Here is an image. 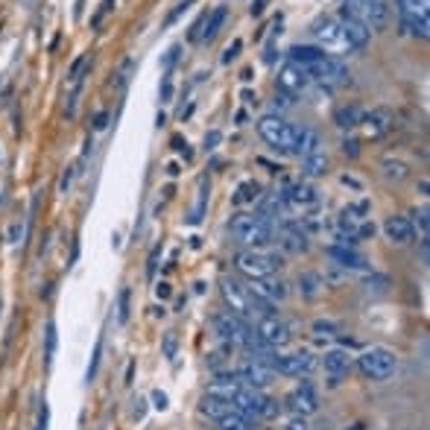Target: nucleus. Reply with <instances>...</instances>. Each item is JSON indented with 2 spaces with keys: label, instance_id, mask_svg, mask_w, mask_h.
<instances>
[{
  "label": "nucleus",
  "instance_id": "nucleus-1",
  "mask_svg": "<svg viewBox=\"0 0 430 430\" xmlns=\"http://www.w3.org/2000/svg\"><path fill=\"white\" fill-rule=\"evenodd\" d=\"M287 61L299 65L316 85H343V82L351 80L346 61H340L336 56L319 50V47H311V44H296V47H290Z\"/></svg>",
  "mask_w": 430,
  "mask_h": 430
},
{
  "label": "nucleus",
  "instance_id": "nucleus-2",
  "mask_svg": "<svg viewBox=\"0 0 430 430\" xmlns=\"http://www.w3.org/2000/svg\"><path fill=\"white\" fill-rule=\"evenodd\" d=\"M220 293L228 304V311L243 316V319H260V316H269L272 313V304L258 299L255 293L246 284L235 281V279H223L220 281Z\"/></svg>",
  "mask_w": 430,
  "mask_h": 430
},
{
  "label": "nucleus",
  "instance_id": "nucleus-3",
  "mask_svg": "<svg viewBox=\"0 0 430 430\" xmlns=\"http://www.w3.org/2000/svg\"><path fill=\"white\" fill-rule=\"evenodd\" d=\"M258 135L264 141L281 152V156H296V144H299V126H293L290 120H284L281 114H264L258 120Z\"/></svg>",
  "mask_w": 430,
  "mask_h": 430
},
{
  "label": "nucleus",
  "instance_id": "nucleus-4",
  "mask_svg": "<svg viewBox=\"0 0 430 430\" xmlns=\"http://www.w3.org/2000/svg\"><path fill=\"white\" fill-rule=\"evenodd\" d=\"M228 228H232V237L243 246H249V249L269 246L275 237V225L264 217H258V214H237V217L228 223Z\"/></svg>",
  "mask_w": 430,
  "mask_h": 430
},
{
  "label": "nucleus",
  "instance_id": "nucleus-5",
  "mask_svg": "<svg viewBox=\"0 0 430 430\" xmlns=\"http://www.w3.org/2000/svg\"><path fill=\"white\" fill-rule=\"evenodd\" d=\"M284 267V255L272 252V249H243L235 255V269L246 279H267V275H275Z\"/></svg>",
  "mask_w": 430,
  "mask_h": 430
},
{
  "label": "nucleus",
  "instance_id": "nucleus-6",
  "mask_svg": "<svg viewBox=\"0 0 430 430\" xmlns=\"http://www.w3.org/2000/svg\"><path fill=\"white\" fill-rule=\"evenodd\" d=\"M357 369H360V375L366 380L383 383V380H390L398 372V355L390 351V348H383V346H372L357 357Z\"/></svg>",
  "mask_w": 430,
  "mask_h": 430
},
{
  "label": "nucleus",
  "instance_id": "nucleus-7",
  "mask_svg": "<svg viewBox=\"0 0 430 430\" xmlns=\"http://www.w3.org/2000/svg\"><path fill=\"white\" fill-rule=\"evenodd\" d=\"M313 38H316V47L325 50V53H351V44L340 27V18L336 15H325L313 24Z\"/></svg>",
  "mask_w": 430,
  "mask_h": 430
},
{
  "label": "nucleus",
  "instance_id": "nucleus-8",
  "mask_svg": "<svg viewBox=\"0 0 430 430\" xmlns=\"http://www.w3.org/2000/svg\"><path fill=\"white\" fill-rule=\"evenodd\" d=\"M343 15H351L369 29H380L390 21L387 0H343Z\"/></svg>",
  "mask_w": 430,
  "mask_h": 430
},
{
  "label": "nucleus",
  "instance_id": "nucleus-9",
  "mask_svg": "<svg viewBox=\"0 0 430 430\" xmlns=\"http://www.w3.org/2000/svg\"><path fill=\"white\" fill-rule=\"evenodd\" d=\"M398 15H401V24L407 33L419 36V38H427L430 33V0H398Z\"/></svg>",
  "mask_w": 430,
  "mask_h": 430
},
{
  "label": "nucleus",
  "instance_id": "nucleus-10",
  "mask_svg": "<svg viewBox=\"0 0 430 430\" xmlns=\"http://www.w3.org/2000/svg\"><path fill=\"white\" fill-rule=\"evenodd\" d=\"M214 331H217V336H220L223 343H228V346H243L252 328H249V322H246L243 316L225 311V313L214 316Z\"/></svg>",
  "mask_w": 430,
  "mask_h": 430
},
{
  "label": "nucleus",
  "instance_id": "nucleus-11",
  "mask_svg": "<svg viewBox=\"0 0 430 430\" xmlns=\"http://www.w3.org/2000/svg\"><path fill=\"white\" fill-rule=\"evenodd\" d=\"M252 331H255L258 340L264 343V346H269V348H281V346L290 343V328H287L275 313L255 319V328H252Z\"/></svg>",
  "mask_w": 430,
  "mask_h": 430
},
{
  "label": "nucleus",
  "instance_id": "nucleus-12",
  "mask_svg": "<svg viewBox=\"0 0 430 430\" xmlns=\"http://www.w3.org/2000/svg\"><path fill=\"white\" fill-rule=\"evenodd\" d=\"M281 199H284L287 211H302L304 214V211H311V208L319 205V191L313 188L311 181H293V184H287L284 188Z\"/></svg>",
  "mask_w": 430,
  "mask_h": 430
},
{
  "label": "nucleus",
  "instance_id": "nucleus-13",
  "mask_svg": "<svg viewBox=\"0 0 430 430\" xmlns=\"http://www.w3.org/2000/svg\"><path fill=\"white\" fill-rule=\"evenodd\" d=\"M313 369H316V357L307 348H299L293 355H279V360H275V372L290 375V378H302V375L307 378Z\"/></svg>",
  "mask_w": 430,
  "mask_h": 430
},
{
  "label": "nucleus",
  "instance_id": "nucleus-14",
  "mask_svg": "<svg viewBox=\"0 0 430 430\" xmlns=\"http://www.w3.org/2000/svg\"><path fill=\"white\" fill-rule=\"evenodd\" d=\"M316 82L307 76L299 65H293V61H284V68L279 71V88L284 91V94L290 97H299V94H307Z\"/></svg>",
  "mask_w": 430,
  "mask_h": 430
},
{
  "label": "nucleus",
  "instance_id": "nucleus-15",
  "mask_svg": "<svg viewBox=\"0 0 430 430\" xmlns=\"http://www.w3.org/2000/svg\"><path fill=\"white\" fill-rule=\"evenodd\" d=\"M290 410L296 413V416H311V413L319 410V392L311 380H302L299 387L287 395V401H284Z\"/></svg>",
  "mask_w": 430,
  "mask_h": 430
},
{
  "label": "nucleus",
  "instance_id": "nucleus-16",
  "mask_svg": "<svg viewBox=\"0 0 430 430\" xmlns=\"http://www.w3.org/2000/svg\"><path fill=\"white\" fill-rule=\"evenodd\" d=\"M325 255L334 260V267L340 269H357V272H369V258L363 252H357L355 246H343V243H334L325 249Z\"/></svg>",
  "mask_w": 430,
  "mask_h": 430
},
{
  "label": "nucleus",
  "instance_id": "nucleus-17",
  "mask_svg": "<svg viewBox=\"0 0 430 430\" xmlns=\"http://www.w3.org/2000/svg\"><path fill=\"white\" fill-rule=\"evenodd\" d=\"M246 287H249L258 299H264V302H269V304H275V302H284V299H287V293H290L287 281H281V279H279V272H275V275H267V279H252Z\"/></svg>",
  "mask_w": 430,
  "mask_h": 430
},
{
  "label": "nucleus",
  "instance_id": "nucleus-18",
  "mask_svg": "<svg viewBox=\"0 0 430 430\" xmlns=\"http://www.w3.org/2000/svg\"><path fill=\"white\" fill-rule=\"evenodd\" d=\"M322 369H325V375L331 378V387H336V383H343V378H348V372H351V355L346 348H331V351H325V357H322Z\"/></svg>",
  "mask_w": 430,
  "mask_h": 430
},
{
  "label": "nucleus",
  "instance_id": "nucleus-19",
  "mask_svg": "<svg viewBox=\"0 0 430 430\" xmlns=\"http://www.w3.org/2000/svg\"><path fill=\"white\" fill-rule=\"evenodd\" d=\"M237 380L243 383V387L260 390V387H269V383L275 380V372H272L269 366H264V363L249 360V363H243V366L237 369Z\"/></svg>",
  "mask_w": 430,
  "mask_h": 430
},
{
  "label": "nucleus",
  "instance_id": "nucleus-20",
  "mask_svg": "<svg viewBox=\"0 0 430 430\" xmlns=\"http://www.w3.org/2000/svg\"><path fill=\"white\" fill-rule=\"evenodd\" d=\"M363 138H369V141H378V138H383L390 129H392V114L387 109H375V112H366L363 120H360V126Z\"/></svg>",
  "mask_w": 430,
  "mask_h": 430
},
{
  "label": "nucleus",
  "instance_id": "nucleus-21",
  "mask_svg": "<svg viewBox=\"0 0 430 430\" xmlns=\"http://www.w3.org/2000/svg\"><path fill=\"white\" fill-rule=\"evenodd\" d=\"M383 235H387V240L390 243H395V246H407V243H413L416 240V225H413L407 217H387V223H383Z\"/></svg>",
  "mask_w": 430,
  "mask_h": 430
},
{
  "label": "nucleus",
  "instance_id": "nucleus-22",
  "mask_svg": "<svg viewBox=\"0 0 430 430\" xmlns=\"http://www.w3.org/2000/svg\"><path fill=\"white\" fill-rule=\"evenodd\" d=\"M340 18V27H343V33H346V38H348V44H351V50H360V47H366L369 44V36H372V29H369L366 24H360L357 18H351V15H336Z\"/></svg>",
  "mask_w": 430,
  "mask_h": 430
},
{
  "label": "nucleus",
  "instance_id": "nucleus-23",
  "mask_svg": "<svg viewBox=\"0 0 430 430\" xmlns=\"http://www.w3.org/2000/svg\"><path fill=\"white\" fill-rule=\"evenodd\" d=\"M264 398L260 395V390H252V387H240L237 395L232 398V407L246 413V416H260V407H264Z\"/></svg>",
  "mask_w": 430,
  "mask_h": 430
},
{
  "label": "nucleus",
  "instance_id": "nucleus-24",
  "mask_svg": "<svg viewBox=\"0 0 430 430\" xmlns=\"http://www.w3.org/2000/svg\"><path fill=\"white\" fill-rule=\"evenodd\" d=\"M331 232H334V240H336V243H343V246H355V243L360 240V237H357V232H360V223L348 220L346 214H340V217H334Z\"/></svg>",
  "mask_w": 430,
  "mask_h": 430
},
{
  "label": "nucleus",
  "instance_id": "nucleus-25",
  "mask_svg": "<svg viewBox=\"0 0 430 430\" xmlns=\"http://www.w3.org/2000/svg\"><path fill=\"white\" fill-rule=\"evenodd\" d=\"M225 18H228V9L225 6H217L211 15H205L202 27H199V41H214V38H217V33L223 29Z\"/></svg>",
  "mask_w": 430,
  "mask_h": 430
},
{
  "label": "nucleus",
  "instance_id": "nucleus-26",
  "mask_svg": "<svg viewBox=\"0 0 430 430\" xmlns=\"http://www.w3.org/2000/svg\"><path fill=\"white\" fill-rule=\"evenodd\" d=\"M363 114H366L363 105L348 103V105H340V109L334 112V123H336V126H340L343 132H346V129H357L360 120H363Z\"/></svg>",
  "mask_w": 430,
  "mask_h": 430
},
{
  "label": "nucleus",
  "instance_id": "nucleus-27",
  "mask_svg": "<svg viewBox=\"0 0 430 430\" xmlns=\"http://www.w3.org/2000/svg\"><path fill=\"white\" fill-rule=\"evenodd\" d=\"M235 407H232V401H225V398H220V395H202V401H199V413L202 416H208V419H223V416H228Z\"/></svg>",
  "mask_w": 430,
  "mask_h": 430
},
{
  "label": "nucleus",
  "instance_id": "nucleus-28",
  "mask_svg": "<svg viewBox=\"0 0 430 430\" xmlns=\"http://www.w3.org/2000/svg\"><path fill=\"white\" fill-rule=\"evenodd\" d=\"M240 387H243V383L237 380V375H220V378L208 387V395H220V398H225V401H232Z\"/></svg>",
  "mask_w": 430,
  "mask_h": 430
},
{
  "label": "nucleus",
  "instance_id": "nucleus-29",
  "mask_svg": "<svg viewBox=\"0 0 430 430\" xmlns=\"http://www.w3.org/2000/svg\"><path fill=\"white\" fill-rule=\"evenodd\" d=\"M316 152H322V138H319V132H313V129H299L296 156L307 158V156H316Z\"/></svg>",
  "mask_w": 430,
  "mask_h": 430
},
{
  "label": "nucleus",
  "instance_id": "nucleus-30",
  "mask_svg": "<svg viewBox=\"0 0 430 430\" xmlns=\"http://www.w3.org/2000/svg\"><path fill=\"white\" fill-rule=\"evenodd\" d=\"M258 196H260V184L255 179H246L237 184V191L232 196V202L235 205H255L258 202Z\"/></svg>",
  "mask_w": 430,
  "mask_h": 430
},
{
  "label": "nucleus",
  "instance_id": "nucleus-31",
  "mask_svg": "<svg viewBox=\"0 0 430 430\" xmlns=\"http://www.w3.org/2000/svg\"><path fill=\"white\" fill-rule=\"evenodd\" d=\"M363 293L366 296H387L390 293V279L383 272H372L363 279Z\"/></svg>",
  "mask_w": 430,
  "mask_h": 430
},
{
  "label": "nucleus",
  "instance_id": "nucleus-32",
  "mask_svg": "<svg viewBox=\"0 0 430 430\" xmlns=\"http://www.w3.org/2000/svg\"><path fill=\"white\" fill-rule=\"evenodd\" d=\"M380 176L387 179V181H404L407 176H410V170H407V164L404 161H398V158H387L380 164Z\"/></svg>",
  "mask_w": 430,
  "mask_h": 430
},
{
  "label": "nucleus",
  "instance_id": "nucleus-33",
  "mask_svg": "<svg viewBox=\"0 0 430 430\" xmlns=\"http://www.w3.org/2000/svg\"><path fill=\"white\" fill-rule=\"evenodd\" d=\"M322 275L319 272H302L299 275V290H302V296L304 299H316L319 296V290H322Z\"/></svg>",
  "mask_w": 430,
  "mask_h": 430
},
{
  "label": "nucleus",
  "instance_id": "nucleus-34",
  "mask_svg": "<svg viewBox=\"0 0 430 430\" xmlns=\"http://www.w3.org/2000/svg\"><path fill=\"white\" fill-rule=\"evenodd\" d=\"M302 161H304V176L319 179V176L328 173V156H325V152H316V156H307Z\"/></svg>",
  "mask_w": 430,
  "mask_h": 430
},
{
  "label": "nucleus",
  "instance_id": "nucleus-35",
  "mask_svg": "<svg viewBox=\"0 0 430 430\" xmlns=\"http://www.w3.org/2000/svg\"><path fill=\"white\" fill-rule=\"evenodd\" d=\"M220 427L223 430H252V416H246L240 410H232L228 416L220 419Z\"/></svg>",
  "mask_w": 430,
  "mask_h": 430
},
{
  "label": "nucleus",
  "instance_id": "nucleus-36",
  "mask_svg": "<svg viewBox=\"0 0 430 430\" xmlns=\"http://www.w3.org/2000/svg\"><path fill=\"white\" fill-rule=\"evenodd\" d=\"M313 334L319 336V340H331V336H340L343 331H340V325H336V322H331V319H316L313 322Z\"/></svg>",
  "mask_w": 430,
  "mask_h": 430
},
{
  "label": "nucleus",
  "instance_id": "nucleus-37",
  "mask_svg": "<svg viewBox=\"0 0 430 430\" xmlns=\"http://www.w3.org/2000/svg\"><path fill=\"white\" fill-rule=\"evenodd\" d=\"M129 290L126 287H123L120 290V296H117V322H120V325H126V322H129Z\"/></svg>",
  "mask_w": 430,
  "mask_h": 430
},
{
  "label": "nucleus",
  "instance_id": "nucleus-38",
  "mask_svg": "<svg viewBox=\"0 0 430 430\" xmlns=\"http://www.w3.org/2000/svg\"><path fill=\"white\" fill-rule=\"evenodd\" d=\"M100 355H103V336L97 340V346H94V357H91V363H88V369H85V380H88V383L97 378V369H100Z\"/></svg>",
  "mask_w": 430,
  "mask_h": 430
},
{
  "label": "nucleus",
  "instance_id": "nucleus-39",
  "mask_svg": "<svg viewBox=\"0 0 430 430\" xmlns=\"http://www.w3.org/2000/svg\"><path fill=\"white\" fill-rule=\"evenodd\" d=\"M53 355H56V325L50 322L47 325V348H44V360H47V366L53 363Z\"/></svg>",
  "mask_w": 430,
  "mask_h": 430
},
{
  "label": "nucleus",
  "instance_id": "nucleus-40",
  "mask_svg": "<svg viewBox=\"0 0 430 430\" xmlns=\"http://www.w3.org/2000/svg\"><path fill=\"white\" fill-rule=\"evenodd\" d=\"M240 50H243V41H240V38H235V41L225 47V53H223V65H232V61L240 56Z\"/></svg>",
  "mask_w": 430,
  "mask_h": 430
},
{
  "label": "nucleus",
  "instance_id": "nucleus-41",
  "mask_svg": "<svg viewBox=\"0 0 430 430\" xmlns=\"http://www.w3.org/2000/svg\"><path fill=\"white\" fill-rule=\"evenodd\" d=\"M281 413V404L279 401H272V398H264V407H260V416H267V419H275Z\"/></svg>",
  "mask_w": 430,
  "mask_h": 430
},
{
  "label": "nucleus",
  "instance_id": "nucleus-42",
  "mask_svg": "<svg viewBox=\"0 0 430 430\" xmlns=\"http://www.w3.org/2000/svg\"><path fill=\"white\" fill-rule=\"evenodd\" d=\"M413 217H416V225H419L422 237H427V205H422V208L413 211Z\"/></svg>",
  "mask_w": 430,
  "mask_h": 430
},
{
  "label": "nucleus",
  "instance_id": "nucleus-43",
  "mask_svg": "<svg viewBox=\"0 0 430 430\" xmlns=\"http://www.w3.org/2000/svg\"><path fill=\"white\" fill-rule=\"evenodd\" d=\"M343 152H346V156H351V158H357L360 156V144L355 141V138H346V141H343Z\"/></svg>",
  "mask_w": 430,
  "mask_h": 430
},
{
  "label": "nucleus",
  "instance_id": "nucleus-44",
  "mask_svg": "<svg viewBox=\"0 0 430 430\" xmlns=\"http://www.w3.org/2000/svg\"><path fill=\"white\" fill-rule=\"evenodd\" d=\"M47 424H50V410H47V401H44L41 410H38V424H36V430H47Z\"/></svg>",
  "mask_w": 430,
  "mask_h": 430
},
{
  "label": "nucleus",
  "instance_id": "nucleus-45",
  "mask_svg": "<svg viewBox=\"0 0 430 430\" xmlns=\"http://www.w3.org/2000/svg\"><path fill=\"white\" fill-rule=\"evenodd\" d=\"M164 355L167 357H176V334H167V340H164Z\"/></svg>",
  "mask_w": 430,
  "mask_h": 430
},
{
  "label": "nucleus",
  "instance_id": "nucleus-46",
  "mask_svg": "<svg viewBox=\"0 0 430 430\" xmlns=\"http://www.w3.org/2000/svg\"><path fill=\"white\" fill-rule=\"evenodd\" d=\"M158 255H161V246H156V249H152V255H149V264H147V275L152 279V275H156V264H158Z\"/></svg>",
  "mask_w": 430,
  "mask_h": 430
},
{
  "label": "nucleus",
  "instance_id": "nucleus-47",
  "mask_svg": "<svg viewBox=\"0 0 430 430\" xmlns=\"http://www.w3.org/2000/svg\"><path fill=\"white\" fill-rule=\"evenodd\" d=\"M152 404H156V410H167V395L161 390L152 392Z\"/></svg>",
  "mask_w": 430,
  "mask_h": 430
},
{
  "label": "nucleus",
  "instance_id": "nucleus-48",
  "mask_svg": "<svg viewBox=\"0 0 430 430\" xmlns=\"http://www.w3.org/2000/svg\"><path fill=\"white\" fill-rule=\"evenodd\" d=\"M287 430H307V422H304V416L290 419V422H287Z\"/></svg>",
  "mask_w": 430,
  "mask_h": 430
},
{
  "label": "nucleus",
  "instance_id": "nucleus-49",
  "mask_svg": "<svg viewBox=\"0 0 430 430\" xmlns=\"http://www.w3.org/2000/svg\"><path fill=\"white\" fill-rule=\"evenodd\" d=\"M220 138H223L220 132H208V135H205V149H214V147H217Z\"/></svg>",
  "mask_w": 430,
  "mask_h": 430
},
{
  "label": "nucleus",
  "instance_id": "nucleus-50",
  "mask_svg": "<svg viewBox=\"0 0 430 430\" xmlns=\"http://www.w3.org/2000/svg\"><path fill=\"white\" fill-rule=\"evenodd\" d=\"M191 3H193V0H184V3H179V9L170 15V18H167V24H173V21L179 18V15H181V12H188V9H191Z\"/></svg>",
  "mask_w": 430,
  "mask_h": 430
},
{
  "label": "nucleus",
  "instance_id": "nucleus-51",
  "mask_svg": "<svg viewBox=\"0 0 430 430\" xmlns=\"http://www.w3.org/2000/svg\"><path fill=\"white\" fill-rule=\"evenodd\" d=\"M343 184H348V188H355V191H363V184L355 176H343Z\"/></svg>",
  "mask_w": 430,
  "mask_h": 430
},
{
  "label": "nucleus",
  "instance_id": "nucleus-52",
  "mask_svg": "<svg viewBox=\"0 0 430 430\" xmlns=\"http://www.w3.org/2000/svg\"><path fill=\"white\" fill-rule=\"evenodd\" d=\"M176 59H179V47H170V53H167V59H164V65H167V68H170V65H173V61H176Z\"/></svg>",
  "mask_w": 430,
  "mask_h": 430
},
{
  "label": "nucleus",
  "instance_id": "nucleus-53",
  "mask_svg": "<svg viewBox=\"0 0 430 430\" xmlns=\"http://www.w3.org/2000/svg\"><path fill=\"white\" fill-rule=\"evenodd\" d=\"M156 293H158V299H167V296H170V284H158Z\"/></svg>",
  "mask_w": 430,
  "mask_h": 430
},
{
  "label": "nucleus",
  "instance_id": "nucleus-54",
  "mask_svg": "<svg viewBox=\"0 0 430 430\" xmlns=\"http://www.w3.org/2000/svg\"><path fill=\"white\" fill-rule=\"evenodd\" d=\"M71 179H73V173H71V167H68V170H65V176H61V191H68Z\"/></svg>",
  "mask_w": 430,
  "mask_h": 430
},
{
  "label": "nucleus",
  "instance_id": "nucleus-55",
  "mask_svg": "<svg viewBox=\"0 0 430 430\" xmlns=\"http://www.w3.org/2000/svg\"><path fill=\"white\" fill-rule=\"evenodd\" d=\"M264 6H267V0H255V3H252V15H260V12H264Z\"/></svg>",
  "mask_w": 430,
  "mask_h": 430
},
{
  "label": "nucleus",
  "instance_id": "nucleus-56",
  "mask_svg": "<svg viewBox=\"0 0 430 430\" xmlns=\"http://www.w3.org/2000/svg\"><path fill=\"white\" fill-rule=\"evenodd\" d=\"M105 120H109V114H105V112H100V114H97V123H94V126H97V129H103V126H105Z\"/></svg>",
  "mask_w": 430,
  "mask_h": 430
},
{
  "label": "nucleus",
  "instance_id": "nucleus-57",
  "mask_svg": "<svg viewBox=\"0 0 430 430\" xmlns=\"http://www.w3.org/2000/svg\"><path fill=\"white\" fill-rule=\"evenodd\" d=\"M351 430H366V424H355V427H351Z\"/></svg>",
  "mask_w": 430,
  "mask_h": 430
}]
</instances>
